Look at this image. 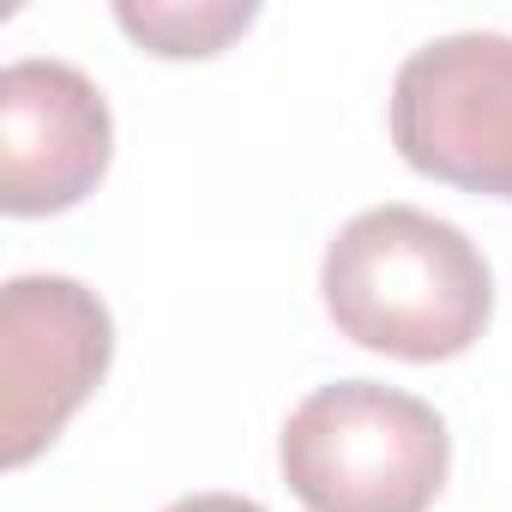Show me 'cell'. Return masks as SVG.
Here are the masks:
<instances>
[{"mask_svg": "<svg viewBox=\"0 0 512 512\" xmlns=\"http://www.w3.org/2000/svg\"><path fill=\"white\" fill-rule=\"evenodd\" d=\"M278 464L308 512H428L452 470V434L416 392L338 380L290 410Z\"/></svg>", "mask_w": 512, "mask_h": 512, "instance_id": "2", "label": "cell"}, {"mask_svg": "<svg viewBox=\"0 0 512 512\" xmlns=\"http://www.w3.org/2000/svg\"><path fill=\"white\" fill-rule=\"evenodd\" d=\"M332 326L398 362L464 356L494 314V272L482 247L416 205H374L350 217L320 266Z\"/></svg>", "mask_w": 512, "mask_h": 512, "instance_id": "1", "label": "cell"}, {"mask_svg": "<svg viewBox=\"0 0 512 512\" xmlns=\"http://www.w3.org/2000/svg\"><path fill=\"white\" fill-rule=\"evenodd\" d=\"M115 19L151 55L187 61V55H217L235 31H247L253 7H247V0H241V7H223V0H199V7H157V0H145V7H133V0H121Z\"/></svg>", "mask_w": 512, "mask_h": 512, "instance_id": "6", "label": "cell"}, {"mask_svg": "<svg viewBox=\"0 0 512 512\" xmlns=\"http://www.w3.org/2000/svg\"><path fill=\"white\" fill-rule=\"evenodd\" d=\"M115 151L109 97L67 61L25 55L0 73V211L49 217L79 205Z\"/></svg>", "mask_w": 512, "mask_h": 512, "instance_id": "5", "label": "cell"}, {"mask_svg": "<svg viewBox=\"0 0 512 512\" xmlns=\"http://www.w3.org/2000/svg\"><path fill=\"white\" fill-rule=\"evenodd\" d=\"M163 512H266V506L247 500V494H181V500H169Z\"/></svg>", "mask_w": 512, "mask_h": 512, "instance_id": "7", "label": "cell"}, {"mask_svg": "<svg viewBox=\"0 0 512 512\" xmlns=\"http://www.w3.org/2000/svg\"><path fill=\"white\" fill-rule=\"evenodd\" d=\"M115 320L79 278L25 272L0 290V464H31L103 386Z\"/></svg>", "mask_w": 512, "mask_h": 512, "instance_id": "4", "label": "cell"}, {"mask_svg": "<svg viewBox=\"0 0 512 512\" xmlns=\"http://www.w3.org/2000/svg\"><path fill=\"white\" fill-rule=\"evenodd\" d=\"M392 145L416 175L512 199V37L452 31L392 79Z\"/></svg>", "mask_w": 512, "mask_h": 512, "instance_id": "3", "label": "cell"}]
</instances>
